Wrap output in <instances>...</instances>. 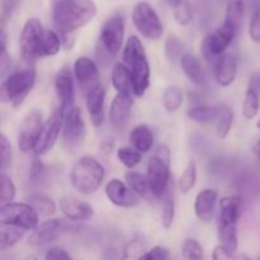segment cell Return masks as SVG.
Instances as JSON below:
<instances>
[{
	"instance_id": "1",
	"label": "cell",
	"mask_w": 260,
	"mask_h": 260,
	"mask_svg": "<svg viewBox=\"0 0 260 260\" xmlns=\"http://www.w3.org/2000/svg\"><path fill=\"white\" fill-rule=\"evenodd\" d=\"M52 22L57 32H75L96 15L93 0H58L51 4Z\"/></svg>"
},
{
	"instance_id": "2",
	"label": "cell",
	"mask_w": 260,
	"mask_h": 260,
	"mask_svg": "<svg viewBox=\"0 0 260 260\" xmlns=\"http://www.w3.org/2000/svg\"><path fill=\"white\" fill-rule=\"evenodd\" d=\"M123 61L132 74L135 95L142 96L150 85V65L146 51L137 36H131L127 40L123 48Z\"/></svg>"
},
{
	"instance_id": "3",
	"label": "cell",
	"mask_w": 260,
	"mask_h": 260,
	"mask_svg": "<svg viewBox=\"0 0 260 260\" xmlns=\"http://www.w3.org/2000/svg\"><path fill=\"white\" fill-rule=\"evenodd\" d=\"M104 180V168L94 157L85 155L74 164L70 182L74 189L81 194H93L101 188Z\"/></svg>"
},
{
	"instance_id": "4",
	"label": "cell",
	"mask_w": 260,
	"mask_h": 260,
	"mask_svg": "<svg viewBox=\"0 0 260 260\" xmlns=\"http://www.w3.org/2000/svg\"><path fill=\"white\" fill-rule=\"evenodd\" d=\"M124 40V19L121 15L108 18L103 24L96 46V55L102 62L113 60L121 51Z\"/></svg>"
},
{
	"instance_id": "5",
	"label": "cell",
	"mask_w": 260,
	"mask_h": 260,
	"mask_svg": "<svg viewBox=\"0 0 260 260\" xmlns=\"http://www.w3.org/2000/svg\"><path fill=\"white\" fill-rule=\"evenodd\" d=\"M172 152L167 145H159L147 164V178L155 197H161L170 180Z\"/></svg>"
},
{
	"instance_id": "6",
	"label": "cell",
	"mask_w": 260,
	"mask_h": 260,
	"mask_svg": "<svg viewBox=\"0 0 260 260\" xmlns=\"http://www.w3.org/2000/svg\"><path fill=\"white\" fill-rule=\"evenodd\" d=\"M35 83L36 73L32 69H24L7 76L2 84L3 102H9L14 108H17L27 98Z\"/></svg>"
},
{
	"instance_id": "7",
	"label": "cell",
	"mask_w": 260,
	"mask_h": 260,
	"mask_svg": "<svg viewBox=\"0 0 260 260\" xmlns=\"http://www.w3.org/2000/svg\"><path fill=\"white\" fill-rule=\"evenodd\" d=\"M43 33L42 23L37 18H30L25 22L20 33V55L28 63H33L43 57Z\"/></svg>"
},
{
	"instance_id": "8",
	"label": "cell",
	"mask_w": 260,
	"mask_h": 260,
	"mask_svg": "<svg viewBox=\"0 0 260 260\" xmlns=\"http://www.w3.org/2000/svg\"><path fill=\"white\" fill-rule=\"evenodd\" d=\"M132 22L142 37L157 41L164 35V25L154 8L147 2H140L132 12Z\"/></svg>"
},
{
	"instance_id": "9",
	"label": "cell",
	"mask_w": 260,
	"mask_h": 260,
	"mask_svg": "<svg viewBox=\"0 0 260 260\" xmlns=\"http://www.w3.org/2000/svg\"><path fill=\"white\" fill-rule=\"evenodd\" d=\"M38 212L29 203L9 202L0 207V222L18 226L24 230H35L38 226Z\"/></svg>"
},
{
	"instance_id": "10",
	"label": "cell",
	"mask_w": 260,
	"mask_h": 260,
	"mask_svg": "<svg viewBox=\"0 0 260 260\" xmlns=\"http://www.w3.org/2000/svg\"><path fill=\"white\" fill-rule=\"evenodd\" d=\"M62 142L68 151H76L86 136V126L80 108L74 107L65 114L62 124Z\"/></svg>"
},
{
	"instance_id": "11",
	"label": "cell",
	"mask_w": 260,
	"mask_h": 260,
	"mask_svg": "<svg viewBox=\"0 0 260 260\" xmlns=\"http://www.w3.org/2000/svg\"><path fill=\"white\" fill-rule=\"evenodd\" d=\"M236 33H238V30L235 29V27L223 20L222 24L215 32H211L202 41V43H201L202 55L207 60L218 58L222 53H225L226 48L233 42Z\"/></svg>"
},
{
	"instance_id": "12",
	"label": "cell",
	"mask_w": 260,
	"mask_h": 260,
	"mask_svg": "<svg viewBox=\"0 0 260 260\" xmlns=\"http://www.w3.org/2000/svg\"><path fill=\"white\" fill-rule=\"evenodd\" d=\"M63 118H65V113L61 109H57L43 122L42 128L38 135L37 141H36L35 149H33L35 156H42L52 150L61 131H62Z\"/></svg>"
},
{
	"instance_id": "13",
	"label": "cell",
	"mask_w": 260,
	"mask_h": 260,
	"mask_svg": "<svg viewBox=\"0 0 260 260\" xmlns=\"http://www.w3.org/2000/svg\"><path fill=\"white\" fill-rule=\"evenodd\" d=\"M43 124V116L42 112L38 109H33L30 111L27 116L23 118L22 123H20L19 129H18V147L22 152L28 154L35 149L36 141L40 135L41 128Z\"/></svg>"
},
{
	"instance_id": "14",
	"label": "cell",
	"mask_w": 260,
	"mask_h": 260,
	"mask_svg": "<svg viewBox=\"0 0 260 260\" xmlns=\"http://www.w3.org/2000/svg\"><path fill=\"white\" fill-rule=\"evenodd\" d=\"M74 74H75V78L78 80L81 91L85 95L89 91L94 90L102 85L98 66L91 58L79 57L74 63Z\"/></svg>"
},
{
	"instance_id": "15",
	"label": "cell",
	"mask_w": 260,
	"mask_h": 260,
	"mask_svg": "<svg viewBox=\"0 0 260 260\" xmlns=\"http://www.w3.org/2000/svg\"><path fill=\"white\" fill-rule=\"evenodd\" d=\"M69 225L60 218H53V220H47L38 225L35 230L32 231L28 243L33 246H43L47 244L56 241L60 238L61 234L69 230Z\"/></svg>"
},
{
	"instance_id": "16",
	"label": "cell",
	"mask_w": 260,
	"mask_h": 260,
	"mask_svg": "<svg viewBox=\"0 0 260 260\" xmlns=\"http://www.w3.org/2000/svg\"><path fill=\"white\" fill-rule=\"evenodd\" d=\"M55 90L60 101V109L66 114L71 108H74V102H75L74 76L68 66L61 69L56 75Z\"/></svg>"
},
{
	"instance_id": "17",
	"label": "cell",
	"mask_w": 260,
	"mask_h": 260,
	"mask_svg": "<svg viewBox=\"0 0 260 260\" xmlns=\"http://www.w3.org/2000/svg\"><path fill=\"white\" fill-rule=\"evenodd\" d=\"M106 194L113 205L123 208L136 207L141 197L119 179H112L106 185Z\"/></svg>"
},
{
	"instance_id": "18",
	"label": "cell",
	"mask_w": 260,
	"mask_h": 260,
	"mask_svg": "<svg viewBox=\"0 0 260 260\" xmlns=\"http://www.w3.org/2000/svg\"><path fill=\"white\" fill-rule=\"evenodd\" d=\"M134 98L129 94L117 93L109 108V121L116 131H123L129 122Z\"/></svg>"
},
{
	"instance_id": "19",
	"label": "cell",
	"mask_w": 260,
	"mask_h": 260,
	"mask_svg": "<svg viewBox=\"0 0 260 260\" xmlns=\"http://www.w3.org/2000/svg\"><path fill=\"white\" fill-rule=\"evenodd\" d=\"M60 210L70 221H85L94 215V208L89 203L74 197H63L60 200Z\"/></svg>"
},
{
	"instance_id": "20",
	"label": "cell",
	"mask_w": 260,
	"mask_h": 260,
	"mask_svg": "<svg viewBox=\"0 0 260 260\" xmlns=\"http://www.w3.org/2000/svg\"><path fill=\"white\" fill-rule=\"evenodd\" d=\"M218 200V193L215 189H203L197 194L194 201L196 216L202 222H211L215 215L216 202Z\"/></svg>"
},
{
	"instance_id": "21",
	"label": "cell",
	"mask_w": 260,
	"mask_h": 260,
	"mask_svg": "<svg viewBox=\"0 0 260 260\" xmlns=\"http://www.w3.org/2000/svg\"><path fill=\"white\" fill-rule=\"evenodd\" d=\"M238 74V62L230 53H222L216 61L215 79L218 85L229 86L235 81Z\"/></svg>"
},
{
	"instance_id": "22",
	"label": "cell",
	"mask_w": 260,
	"mask_h": 260,
	"mask_svg": "<svg viewBox=\"0 0 260 260\" xmlns=\"http://www.w3.org/2000/svg\"><path fill=\"white\" fill-rule=\"evenodd\" d=\"M243 210V198L239 194L228 196L220 200V221L225 225H238Z\"/></svg>"
},
{
	"instance_id": "23",
	"label": "cell",
	"mask_w": 260,
	"mask_h": 260,
	"mask_svg": "<svg viewBox=\"0 0 260 260\" xmlns=\"http://www.w3.org/2000/svg\"><path fill=\"white\" fill-rule=\"evenodd\" d=\"M86 108L90 122L94 127H101L104 122V99L106 91L103 86H98L86 94Z\"/></svg>"
},
{
	"instance_id": "24",
	"label": "cell",
	"mask_w": 260,
	"mask_h": 260,
	"mask_svg": "<svg viewBox=\"0 0 260 260\" xmlns=\"http://www.w3.org/2000/svg\"><path fill=\"white\" fill-rule=\"evenodd\" d=\"M112 84L117 93L135 95L132 74L126 63H114L113 69H112Z\"/></svg>"
},
{
	"instance_id": "25",
	"label": "cell",
	"mask_w": 260,
	"mask_h": 260,
	"mask_svg": "<svg viewBox=\"0 0 260 260\" xmlns=\"http://www.w3.org/2000/svg\"><path fill=\"white\" fill-rule=\"evenodd\" d=\"M129 144L140 152H149L154 146V134L146 124H139L129 132Z\"/></svg>"
},
{
	"instance_id": "26",
	"label": "cell",
	"mask_w": 260,
	"mask_h": 260,
	"mask_svg": "<svg viewBox=\"0 0 260 260\" xmlns=\"http://www.w3.org/2000/svg\"><path fill=\"white\" fill-rule=\"evenodd\" d=\"M126 182L127 184L129 185V188H131L134 192H136L141 198L151 201V197H155V194L152 193L151 185H150L147 175H144L141 174V173L131 170V172L126 173Z\"/></svg>"
},
{
	"instance_id": "27",
	"label": "cell",
	"mask_w": 260,
	"mask_h": 260,
	"mask_svg": "<svg viewBox=\"0 0 260 260\" xmlns=\"http://www.w3.org/2000/svg\"><path fill=\"white\" fill-rule=\"evenodd\" d=\"M180 66L183 73L188 79L196 85H201L203 83V70L200 60L196 56L185 53L180 57Z\"/></svg>"
},
{
	"instance_id": "28",
	"label": "cell",
	"mask_w": 260,
	"mask_h": 260,
	"mask_svg": "<svg viewBox=\"0 0 260 260\" xmlns=\"http://www.w3.org/2000/svg\"><path fill=\"white\" fill-rule=\"evenodd\" d=\"M220 108L221 107L215 106H194L189 108L187 116L188 118L198 123H211L213 121H217Z\"/></svg>"
},
{
	"instance_id": "29",
	"label": "cell",
	"mask_w": 260,
	"mask_h": 260,
	"mask_svg": "<svg viewBox=\"0 0 260 260\" xmlns=\"http://www.w3.org/2000/svg\"><path fill=\"white\" fill-rule=\"evenodd\" d=\"M24 229H20L18 226L2 223L0 226V250H7V249L14 246L18 241L22 240L24 236Z\"/></svg>"
},
{
	"instance_id": "30",
	"label": "cell",
	"mask_w": 260,
	"mask_h": 260,
	"mask_svg": "<svg viewBox=\"0 0 260 260\" xmlns=\"http://www.w3.org/2000/svg\"><path fill=\"white\" fill-rule=\"evenodd\" d=\"M217 238L221 245L228 248L229 250L236 253L239 248V236H238V225H225L218 223Z\"/></svg>"
},
{
	"instance_id": "31",
	"label": "cell",
	"mask_w": 260,
	"mask_h": 260,
	"mask_svg": "<svg viewBox=\"0 0 260 260\" xmlns=\"http://www.w3.org/2000/svg\"><path fill=\"white\" fill-rule=\"evenodd\" d=\"M27 202L35 208L38 215L51 217L56 212V203L47 196L41 194V193H32L27 197Z\"/></svg>"
},
{
	"instance_id": "32",
	"label": "cell",
	"mask_w": 260,
	"mask_h": 260,
	"mask_svg": "<svg viewBox=\"0 0 260 260\" xmlns=\"http://www.w3.org/2000/svg\"><path fill=\"white\" fill-rule=\"evenodd\" d=\"M244 15H245V4L244 0H230L226 5L225 22L230 23L238 30L243 25Z\"/></svg>"
},
{
	"instance_id": "33",
	"label": "cell",
	"mask_w": 260,
	"mask_h": 260,
	"mask_svg": "<svg viewBox=\"0 0 260 260\" xmlns=\"http://www.w3.org/2000/svg\"><path fill=\"white\" fill-rule=\"evenodd\" d=\"M260 108V99L259 93L254 89L248 88L245 93V98H244L243 103V116L248 121H251L256 117Z\"/></svg>"
},
{
	"instance_id": "34",
	"label": "cell",
	"mask_w": 260,
	"mask_h": 260,
	"mask_svg": "<svg viewBox=\"0 0 260 260\" xmlns=\"http://www.w3.org/2000/svg\"><path fill=\"white\" fill-rule=\"evenodd\" d=\"M196 183H197V167H196V162L190 160L183 174L180 175L178 187H179L180 192L185 194L194 188Z\"/></svg>"
},
{
	"instance_id": "35",
	"label": "cell",
	"mask_w": 260,
	"mask_h": 260,
	"mask_svg": "<svg viewBox=\"0 0 260 260\" xmlns=\"http://www.w3.org/2000/svg\"><path fill=\"white\" fill-rule=\"evenodd\" d=\"M220 114L217 118V136L221 140L226 139L230 134L234 122V112L228 106H220Z\"/></svg>"
},
{
	"instance_id": "36",
	"label": "cell",
	"mask_w": 260,
	"mask_h": 260,
	"mask_svg": "<svg viewBox=\"0 0 260 260\" xmlns=\"http://www.w3.org/2000/svg\"><path fill=\"white\" fill-rule=\"evenodd\" d=\"M61 38L58 32H55L52 29H45L43 33V57L47 56L57 55L58 51L61 50Z\"/></svg>"
},
{
	"instance_id": "37",
	"label": "cell",
	"mask_w": 260,
	"mask_h": 260,
	"mask_svg": "<svg viewBox=\"0 0 260 260\" xmlns=\"http://www.w3.org/2000/svg\"><path fill=\"white\" fill-rule=\"evenodd\" d=\"M117 157H118L119 161L124 165L128 169H132L136 165H139L141 162L142 156L141 152L139 150H136L135 147H119L117 150Z\"/></svg>"
},
{
	"instance_id": "38",
	"label": "cell",
	"mask_w": 260,
	"mask_h": 260,
	"mask_svg": "<svg viewBox=\"0 0 260 260\" xmlns=\"http://www.w3.org/2000/svg\"><path fill=\"white\" fill-rule=\"evenodd\" d=\"M164 107L168 112H175L183 103V93L177 86H169L162 95Z\"/></svg>"
},
{
	"instance_id": "39",
	"label": "cell",
	"mask_w": 260,
	"mask_h": 260,
	"mask_svg": "<svg viewBox=\"0 0 260 260\" xmlns=\"http://www.w3.org/2000/svg\"><path fill=\"white\" fill-rule=\"evenodd\" d=\"M183 45L182 41L175 36H170L167 41H165V56L169 58L170 61H175L183 56Z\"/></svg>"
},
{
	"instance_id": "40",
	"label": "cell",
	"mask_w": 260,
	"mask_h": 260,
	"mask_svg": "<svg viewBox=\"0 0 260 260\" xmlns=\"http://www.w3.org/2000/svg\"><path fill=\"white\" fill-rule=\"evenodd\" d=\"M182 256L184 259H202V246L194 239H187L182 245Z\"/></svg>"
},
{
	"instance_id": "41",
	"label": "cell",
	"mask_w": 260,
	"mask_h": 260,
	"mask_svg": "<svg viewBox=\"0 0 260 260\" xmlns=\"http://www.w3.org/2000/svg\"><path fill=\"white\" fill-rule=\"evenodd\" d=\"M0 182H2V197H0L2 205L12 202L17 194V188H15L14 182L9 177H7L4 173H2V175H0Z\"/></svg>"
},
{
	"instance_id": "42",
	"label": "cell",
	"mask_w": 260,
	"mask_h": 260,
	"mask_svg": "<svg viewBox=\"0 0 260 260\" xmlns=\"http://www.w3.org/2000/svg\"><path fill=\"white\" fill-rule=\"evenodd\" d=\"M174 18L177 20L178 24L180 25H187L192 22L193 13L192 8H190L189 3L182 0L177 7L174 8Z\"/></svg>"
},
{
	"instance_id": "43",
	"label": "cell",
	"mask_w": 260,
	"mask_h": 260,
	"mask_svg": "<svg viewBox=\"0 0 260 260\" xmlns=\"http://www.w3.org/2000/svg\"><path fill=\"white\" fill-rule=\"evenodd\" d=\"M0 147H2V154H0V169L4 173L12 164V145L8 137L4 134L0 136Z\"/></svg>"
},
{
	"instance_id": "44",
	"label": "cell",
	"mask_w": 260,
	"mask_h": 260,
	"mask_svg": "<svg viewBox=\"0 0 260 260\" xmlns=\"http://www.w3.org/2000/svg\"><path fill=\"white\" fill-rule=\"evenodd\" d=\"M146 251V244L142 240H140V239H135V240L129 241V243L127 244L126 249H124V258L141 259V256L144 255Z\"/></svg>"
},
{
	"instance_id": "45",
	"label": "cell",
	"mask_w": 260,
	"mask_h": 260,
	"mask_svg": "<svg viewBox=\"0 0 260 260\" xmlns=\"http://www.w3.org/2000/svg\"><path fill=\"white\" fill-rule=\"evenodd\" d=\"M175 216V205L174 201L172 198H167L162 203V211H161V223L165 229L172 228L173 222H174Z\"/></svg>"
},
{
	"instance_id": "46",
	"label": "cell",
	"mask_w": 260,
	"mask_h": 260,
	"mask_svg": "<svg viewBox=\"0 0 260 260\" xmlns=\"http://www.w3.org/2000/svg\"><path fill=\"white\" fill-rule=\"evenodd\" d=\"M249 37L254 42H260V5L254 9L249 23Z\"/></svg>"
},
{
	"instance_id": "47",
	"label": "cell",
	"mask_w": 260,
	"mask_h": 260,
	"mask_svg": "<svg viewBox=\"0 0 260 260\" xmlns=\"http://www.w3.org/2000/svg\"><path fill=\"white\" fill-rule=\"evenodd\" d=\"M170 258H172L170 251L168 250L167 248L160 245H156L154 246V248L149 249V250L141 256V259H146V260H168Z\"/></svg>"
},
{
	"instance_id": "48",
	"label": "cell",
	"mask_w": 260,
	"mask_h": 260,
	"mask_svg": "<svg viewBox=\"0 0 260 260\" xmlns=\"http://www.w3.org/2000/svg\"><path fill=\"white\" fill-rule=\"evenodd\" d=\"M46 177V168L43 165V162L41 160H38L37 157H35L30 165L29 170V179L33 183H40L41 180L45 179Z\"/></svg>"
},
{
	"instance_id": "49",
	"label": "cell",
	"mask_w": 260,
	"mask_h": 260,
	"mask_svg": "<svg viewBox=\"0 0 260 260\" xmlns=\"http://www.w3.org/2000/svg\"><path fill=\"white\" fill-rule=\"evenodd\" d=\"M18 5H19V0H2L3 23H5V20H7L8 18L12 17L14 10L18 8Z\"/></svg>"
},
{
	"instance_id": "50",
	"label": "cell",
	"mask_w": 260,
	"mask_h": 260,
	"mask_svg": "<svg viewBox=\"0 0 260 260\" xmlns=\"http://www.w3.org/2000/svg\"><path fill=\"white\" fill-rule=\"evenodd\" d=\"M212 258L217 259V260H222V259H235L236 255L234 251L229 250L228 248H225L223 245L218 244L212 251Z\"/></svg>"
},
{
	"instance_id": "51",
	"label": "cell",
	"mask_w": 260,
	"mask_h": 260,
	"mask_svg": "<svg viewBox=\"0 0 260 260\" xmlns=\"http://www.w3.org/2000/svg\"><path fill=\"white\" fill-rule=\"evenodd\" d=\"M10 70H12V58H10L7 50H3L2 55H0V74H2V78L4 79Z\"/></svg>"
},
{
	"instance_id": "52",
	"label": "cell",
	"mask_w": 260,
	"mask_h": 260,
	"mask_svg": "<svg viewBox=\"0 0 260 260\" xmlns=\"http://www.w3.org/2000/svg\"><path fill=\"white\" fill-rule=\"evenodd\" d=\"M114 149V140L112 137H106L104 140H102V142L99 144V151L104 156H109V155L113 152Z\"/></svg>"
},
{
	"instance_id": "53",
	"label": "cell",
	"mask_w": 260,
	"mask_h": 260,
	"mask_svg": "<svg viewBox=\"0 0 260 260\" xmlns=\"http://www.w3.org/2000/svg\"><path fill=\"white\" fill-rule=\"evenodd\" d=\"M46 259H71V256L66 253V250L61 248H51L50 250L46 253L45 255Z\"/></svg>"
},
{
	"instance_id": "54",
	"label": "cell",
	"mask_w": 260,
	"mask_h": 260,
	"mask_svg": "<svg viewBox=\"0 0 260 260\" xmlns=\"http://www.w3.org/2000/svg\"><path fill=\"white\" fill-rule=\"evenodd\" d=\"M249 88L254 89L258 93H260V74H256V75H253L250 79V83H249Z\"/></svg>"
},
{
	"instance_id": "55",
	"label": "cell",
	"mask_w": 260,
	"mask_h": 260,
	"mask_svg": "<svg viewBox=\"0 0 260 260\" xmlns=\"http://www.w3.org/2000/svg\"><path fill=\"white\" fill-rule=\"evenodd\" d=\"M253 152L256 155V156H260V139L255 142V144H254Z\"/></svg>"
},
{
	"instance_id": "56",
	"label": "cell",
	"mask_w": 260,
	"mask_h": 260,
	"mask_svg": "<svg viewBox=\"0 0 260 260\" xmlns=\"http://www.w3.org/2000/svg\"><path fill=\"white\" fill-rule=\"evenodd\" d=\"M165 2L168 3V4L170 5V7H173V8H175L177 7L178 4H179L180 2H182V0H165Z\"/></svg>"
},
{
	"instance_id": "57",
	"label": "cell",
	"mask_w": 260,
	"mask_h": 260,
	"mask_svg": "<svg viewBox=\"0 0 260 260\" xmlns=\"http://www.w3.org/2000/svg\"><path fill=\"white\" fill-rule=\"evenodd\" d=\"M256 127H258V128H260V117L258 118V122H256Z\"/></svg>"
},
{
	"instance_id": "58",
	"label": "cell",
	"mask_w": 260,
	"mask_h": 260,
	"mask_svg": "<svg viewBox=\"0 0 260 260\" xmlns=\"http://www.w3.org/2000/svg\"><path fill=\"white\" fill-rule=\"evenodd\" d=\"M51 2V4H53V3H56V2H58V0H50Z\"/></svg>"
}]
</instances>
